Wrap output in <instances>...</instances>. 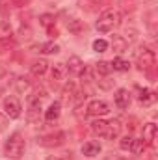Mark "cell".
Masks as SVG:
<instances>
[{
  "mask_svg": "<svg viewBox=\"0 0 158 160\" xmlns=\"http://www.w3.org/2000/svg\"><path fill=\"white\" fill-rule=\"evenodd\" d=\"M13 38V28H11V24L9 22H0V43H4V41H9Z\"/></svg>",
  "mask_w": 158,
  "mask_h": 160,
  "instance_id": "cell-14",
  "label": "cell"
},
{
  "mask_svg": "<svg viewBox=\"0 0 158 160\" xmlns=\"http://www.w3.org/2000/svg\"><path fill=\"white\" fill-rule=\"evenodd\" d=\"M91 130H93L95 136H101L104 140H117L119 132H121V123L117 119H112V121L97 119L91 123Z\"/></svg>",
  "mask_w": 158,
  "mask_h": 160,
  "instance_id": "cell-1",
  "label": "cell"
},
{
  "mask_svg": "<svg viewBox=\"0 0 158 160\" xmlns=\"http://www.w3.org/2000/svg\"><path fill=\"white\" fill-rule=\"evenodd\" d=\"M86 110H87V114L93 116V118H102V116L110 114V104H108L106 101H102V99H95V101H91V102L87 104Z\"/></svg>",
  "mask_w": 158,
  "mask_h": 160,
  "instance_id": "cell-5",
  "label": "cell"
},
{
  "mask_svg": "<svg viewBox=\"0 0 158 160\" xmlns=\"http://www.w3.org/2000/svg\"><path fill=\"white\" fill-rule=\"evenodd\" d=\"M93 50L95 52H106L108 50V41L106 39H95L93 41Z\"/></svg>",
  "mask_w": 158,
  "mask_h": 160,
  "instance_id": "cell-22",
  "label": "cell"
},
{
  "mask_svg": "<svg viewBox=\"0 0 158 160\" xmlns=\"http://www.w3.org/2000/svg\"><path fill=\"white\" fill-rule=\"evenodd\" d=\"M0 95H2V88H0Z\"/></svg>",
  "mask_w": 158,
  "mask_h": 160,
  "instance_id": "cell-29",
  "label": "cell"
},
{
  "mask_svg": "<svg viewBox=\"0 0 158 160\" xmlns=\"http://www.w3.org/2000/svg\"><path fill=\"white\" fill-rule=\"evenodd\" d=\"M6 127H7V116H4V114L0 112V132H4Z\"/></svg>",
  "mask_w": 158,
  "mask_h": 160,
  "instance_id": "cell-26",
  "label": "cell"
},
{
  "mask_svg": "<svg viewBox=\"0 0 158 160\" xmlns=\"http://www.w3.org/2000/svg\"><path fill=\"white\" fill-rule=\"evenodd\" d=\"M145 149H147V143H145L141 138H134V140H132L130 151H132L134 155H143V153H145Z\"/></svg>",
  "mask_w": 158,
  "mask_h": 160,
  "instance_id": "cell-18",
  "label": "cell"
},
{
  "mask_svg": "<svg viewBox=\"0 0 158 160\" xmlns=\"http://www.w3.org/2000/svg\"><path fill=\"white\" fill-rule=\"evenodd\" d=\"M101 153V143L99 142H86L82 145V155L87 157V158H93Z\"/></svg>",
  "mask_w": 158,
  "mask_h": 160,
  "instance_id": "cell-12",
  "label": "cell"
},
{
  "mask_svg": "<svg viewBox=\"0 0 158 160\" xmlns=\"http://www.w3.org/2000/svg\"><path fill=\"white\" fill-rule=\"evenodd\" d=\"M41 52H43V54H58V52H60V47L50 41V43L41 45Z\"/></svg>",
  "mask_w": 158,
  "mask_h": 160,
  "instance_id": "cell-20",
  "label": "cell"
},
{
  "mask_svg": "<svg viewBox=\"0 0 158 160\" xmlns=\"http://www.w3.org/2000/svg\"><path fill=\"white\" fill-rule=\"evenodd\" d=\"M60 116H62V104H60L58 101H54V102L45 110V121H47V123H54V121L60 119Z\"/></svg>",
  "mask_w": 158,
  "mask_h": 160,
  "instance_id": "cell-10",
  "label": "cell"
},
{
  "mask_svg": "<svg viewBox=\"0 0 158 160\" xmlns=\"http://www.w3.org/2000/svg\"><path fill=\"white\" fill-rule=\"evenodd\" d=\"M67 28H69L73 34H78L80 30H82V22H80L78 19H73V21H69V22H67Z\"/></svg>",
  "mask_w": 158,
  "mask_h": 160,
  "instance_id": "cell-24",
  "label": "cell"
},
{
  "mask_svg": "<svg viewBox=\"0 0 158 160\" xmlns=\"http://www.w3.org/2000/svg\"><path fill=\"white\" fill-rule=\"evenodd\" d=\"M110 67H112L114 71L125 73V71H128V69H130V63H128L126 60H123V58H114V60L110 62Z\"/></svg>",
  "mask_w": 158,
  "mask_h": 160,
  "instance_id": "cell-16",
  "label": "cell"
},
{
  "mask_svg": "<svg viewBox=\"0 0 158 160\" xmlns=\"http://www.w3.org/2000/svg\"><path fill=\"white\" fill-rule=\"evenodd\" d=\"M138 89V102L141 104V106H151V104H155V101H156V95H155V91H151L149 88H136Z\"/></svg>",
  "mask_w": 158,
  "mask_h": 160,
  "instance_id": "cell-8",
  "label": "cell"
},
{
  "mask_svg": "<svg viewBox=\"0 0 158 160\" xmlns=\"http://www.w3.org/2000/svg\"><path fill=\"white\" fill-rule=\"evenodd\" d=\"M30 88V82H28V78H19L17 80V91H24V89H28Z\"/></svg>",
  "mask_w": 158,
  "mask_h": 160,
  "instance_id": "cell-25",
  "label": "cell"
},
{
  "mask_svg": "<svg viewBox=\"0 0 158 160\" xmlns=\"http://www.w3.org/2000/svg\"><path fill=\"white\" fill-rule=\"evenodd\" d=\"M47 160H62V158H58V157H48Z\"/></svg>",
  "mask_w": 158,
  "mask_h": 160,
  "instance_id": "cell-27",
  "label": "cell"
},
{
  "mask_svg": "<svg viewBox=\"0 0 158 160\" xmlns=\"http://www.w3.org/2000/svg\"><path fill=\"white\" fill-rule=\"evenodd\" d=\"M155 63H156L155 52L149 50V48H143V52L138 56V67H140V71H151L155 67Z\"/></svg>",
  "mask_w": 158,
  "mask_h": 160,
  "instance_id": "cell-6",
  "label": "cell"
},
{
  "mask_svg": "<svg viewBox=\"0 0 158 160\" xmlns=\"http://www.w3.org/2000/svg\"><path fill=\"white\" fill-rule=\"evenodd\" d=\"M47 69H48V62H47V60H36V62L32 63V75H36V77L45 75Z\"/></svg>",
  "mask_w": 158,
  "mask_h": 160,
  "instance_id": "cell-13",
  "label": "cell"
},
{
  "mask_svg": "<svg viewBox=\"0 0 158 160\" xmlns=\"http://www.w3.org/2000/svg\"><path fill=\"white\" fill-rule=\"evenodd\" d=\"M95 71H97L99 75L106 77V75H110L112 67H110V63H108V62H97V63H95Z\"/></svg>",
  "mask_w": 158,
  "mask_h": 160,
  "instance_id": "cell-19",
  "label": "cell"
},
{
  "mask_svg": "<svg viewBox=\"0 0 158 160\" xmlns=\"http://www.w3.org/2000/svg\"><path fill=\"white\" fill-rule=\"evenodd\" d=\"M114 102H116V106L121 108V110L128 108V106H130V102H132L130 91H128V89H125V88L117 89V91H116V95H114Z\"/></svg>",
  "mask_w": 158,
  "mask_h": 160,
  "instance_id": "cell-7",
  "label": "cell"
},
{
  "mask_svg": "<svg viewBox=\"0 0 158 160\" xmlns=\"http://www.w3.org/2000/svg\"><path fill=\"white\" fill-rule=\"evenodd\" d=\"M2 110L6 112V116L9 119H19L21 118V112H22V106H21V102H19L17 97H6Z\"/></svg>",
  "mask_w": 158,
  "mask_h": 160,
  "instance_id": "cell-4",
  "label": "cell"
},
{
  "mask_svg": "<svg viewBox=\"0 0 158 160\" xmlns=\"http://www.w3.org/2000/svg\"><path fill=\"white\" fill-rule=\"evenodd\" d=\"M132 136H123L121 138V142H119V147L123 149V151H130V145H132Z\"/></svg>",
  "mask_w": 158,
  "mask_h": 160,
  "instance_id": "cell-23",
  "label": "cell"
},
{
  "mask_svg": "<svg viewBox=\"0 0 158 160\" xmlns=\"http://www.w3.org/2000/svg\"><path fill=\"white\" fill-rule=\"evenodd\" d=\"M67 73H71V75H75V77H80V75H84V71H86V65H84V62L80 60L78 56H71L69 60H67Z\"/></svg>",
  "mask_w": 158,
  "mask_h": 160,
  "instance_id": "cell-9",
  "label": "cell"
},
{
  "mask_svg": "<svg viewBox=\"0 0 158 160\" xmlns=\"http://www.w3.org/2000/svg\"><path fill=\"white\" fill-rule=\"evenodd\" d=\"M119 21H121V17H119V11L116 9H106V11H102L101 13V17H99V21H97V30L99 32H102V34H106V32H112L116 26L119 24Z\"/></svg>",
  "mask_w": 158,
  "mask_h": 160,
  "instance_id": "cell-3",
  "label": "cell"
},
{
  "mask_svg": "<svg viewBox=\"0 0 158 160\" xmlns=\"http://www.w3.org/2000/svg\"><path fill=\"white\" fill-rule=\"evenodd\" d=\"M112 47H114L116 52H125L128 43H126V39L123 36H112Z\"/></svg>",
  "mask_w": 158,
  "mask_h": 160,
  "instance_id": "cell-17",
  "label": "cell"
},
{
  "mask_svg": "<svg viewBox=\"0 0 158 160\" xmlns=\"http://www.w3.org/2000/svg\"><path fill=\"white\" fill-rule=\"evenodd\" d=\"M65 75H67V67L63 63H56L52 67V80L54 82H62V80L65 78Z\"/></svg>",
  "mask_w": 158,
  "mask_h": 160,
  "instance_id": "cell-15",
  "label": "cell"
},
{
  "mask_svg": "<svg viewBox=\"0 0 158 160\" xmlns=\"http://www.w3.org/2000/svg\"><path fill=\"white\" fill-rule=\"evenodd\" d=\"M93 2H101V0H93Z\"/></svg>",
  "mask_w": 158,
  "mask_h": 160,
  "instance_id": "cell-28",
  "label": "cell"
},
{
  "mask_svg": "<svg viewBox=\"0 0 158 160\" xmlns=\"http://www.w3.org/2000/svg\"><path fill=\"white\" fill-rule=\"evenodd\" d=\"M156 134H158V127L155 123H147V125L143 127V138H141V140H143L147 145H155Z\"/></svg>",
  "mask_w": 158,
  "mask_h": 160,
  "instance_id": "cell-11",
  "label": "cell"
},
{
  "mask_svg": "<svg viewBox=\"0 0 158 160\" xmlns=\"http://www.w3.org/2000/svg\"><path fill=\"white\" fill-rule=\"evenodd\" d=\"M24 149H26V142H24L21 132H13L6 140V143H4V155L7 158H13V160L21 158L24 155Z\"/></svg>",
  "mask_w": 158,
  "mask_h": 160,
  "instance_id": "cell-2",
  "label": "cell"
},
{
  "mask_svg": "<svg viewBox=\"0 0 158 160\" xmlns=\"http://www.w3.org/2000/svg\"><path fill=\"white\" fill-rule=\"evenodd\" d=\"M54 15H50V13H43L39 17V22H41V26H45V28H52L54 26Z\"/></svg>",
  "mask_w": 158,
  "mask_h": 160,
  "instance_id": "cell-21",
  "label": "cell"
}]
</instances>
